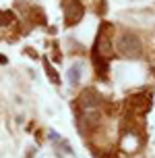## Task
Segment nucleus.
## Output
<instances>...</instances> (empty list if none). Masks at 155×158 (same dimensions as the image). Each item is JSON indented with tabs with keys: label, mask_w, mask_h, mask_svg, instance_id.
Returning a JSON list of instances; mask_svg holds the SVG:
<instances>
[{
	"label": "nucleus",
	"mask_w": 155,
	"mask_h": 158,
	"mask_svg": "<svg viewBox=\"0 0 155 158\" xmlns=\"http://www.w3.org/2000/svg\"><path fill=\"white\" fill-rule=\"evenodd\" d=\"M116 48H118V52L122 56H126V58H139L143 54V44H141L139 35H134L130 31H124L118 38Z\"/></svg>",
	"instance_id": "obj_1"
},
{
	"label": "nucleus",
	"mask_w": 155,
	"mask_h": 158,
	"mask_svg": "<svg viewBox=\"0 0 155 158\" xmlns=\"http://www.w3.org/2000/svg\"><path fill=\"white\" fill-rule=\"evenodd\" d=\"M85 15V6L79 0H66L64 2V23L66 25H77Z\"/></svg>",
	"instance_id": "obj_2"
},
{
	"label": "nucleus",
	"mask_w": 155,
	"mask_h": 158,
	"mask_svg": "<svg viewBox=\"0 0 155 158\" xmlns=\"http://www.w3.org/2000/svg\"><path fill=\"white\" fill-rule=\"evenodd\" d=\"M93 52H97L101 58H112L114 56V48H112V42H110L108 33H99L97 40H95V46H93Z\"/></svg>",
	"instance_id": "obj_3"
},
{
	"label": "nucleus",
	"mask_w": 155,
	"mask_h": 158,
	"mask_svg": "<svg viewBox=\"0 0 155 158\" xmlns=\"http://www.w3.org/2000/svg\"><path fill=\"white\" fill-rule=\"evenodd\" d=\"M128 106L134 108L137 112H147L149 106H151V98H147V96H143V94L130 96V98H128Z\"/></svg>",
	"instance_id": "obj_4"
},
{
	"label": "nucleus",
	"mask_w": 155,
	"mask_h": 158,
	"mask_svg": "<svg viewBox=\"0 0 155 158\" xmlns=\"http://www.w3.org/2000/svg\"><path fill=\"white\" fill-rule=\"evenodd\" d=\"M99 102H101V96L97 94L95 89H85V92L81 94V104H83L85 108H95Z\"/></svg>",
	"instance_id": "obj_5"
},
{
	"label": "nucleus",
	"mask_w": 155,
	"mask_h": 158,
	"mask_svg": "<svg viewBox=\"0 0 155 158\" xmlns=\"http://www.w3.org/2000/svg\"><path fill=\"white\" fill-rule=\"evenodd\" d=\"M83 121H85V127L93 129V127H97V125H99L101 114H99V112H95V110H89V112H85V117H83Z\"/></svg>",
	"instance_id": "obj_6"
},
{
	"label": "nucleus",
	"mask_w": 155,
	"mask_h": 158,
	"mask_svg": "<svg viewBox=\"0 0 155 158\" xmlns=\"http://www.w3.org/2000/svg\"><path fill=\"white\" fill-rule=\"evenodd\" d=\"M93 63H95L97 73H101V75H106V73H108V60H106V58H101L97 52H93Z\"/></svg>",
	"instance_id": "obj_7"
},
{
	"label": "nucleus",
	"mask_w": 155,
	"mask_h": 158,
	"mask_svg": "<svg viewBox=\"0 0 155 158\" xmlns=\"http://www.w3.org/2000/svg\"><path fill=\"white\" fill-rule=\"evenodd\" d=\"M81 79V64H72L68 69V81L70 83H79Z\"/></svg>",
	"instance_id": "obj_8"
},
{
	"label": "nucleus",
	"mask_w": 155,
	"mask_h": 158,
	"mask_svg": "<svg viewBox=\"0 0 155 158\" xmlns=\"http://www.w3.org/2000/svg\"><path fill=\"white\" fill-rule=\"evenodd\" d=\"M8 23H13V13L10 10H0V25H8Z\"/></svg>",
	"instance_id": "obj_9"
},
{
	"label": "nucleus",
	"mask_w": 155,
	"mask_h": 158,
	"mask_svg": "<svg viewBox=\"0 0 155 158\" xmlns=\"http://www.w3.org/2000/svg\"><path fill=\"white\" fill-rule=\"evenodd\" d=\"M6 63H8V58L4 54H0V64H6Z\"/></svg>",
	"instance_id": "obj_10"
}]
</instances>
